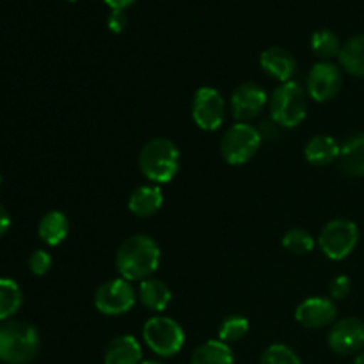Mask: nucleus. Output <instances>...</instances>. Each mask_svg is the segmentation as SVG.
<instances>
[{
    "label": "nucleus",
    "instance_id": "c85d7f7f",
    "mask_svg": "<svg viewBox=\"0 0 364 364\" xmlns=\"http://www.w3.org/2000/svg\"><path fill=\"white\" fill-rule=\"evenodd\" d=\"M352 290L350 277L348 276H336L329 284V294L334 301H341V299L348 297Z\"/></svg>",
    "mask_w": 364,
    "mask_h": 364
},
{
    "label": "nucleus",
    "instance_id": "6ab92c4d",
    "mask_svg": "<svg viewBox=\"0 0 364 364\" xmlns=\"http://www.w3.org/2000/svg\"><path fill=\"white\" fill-rule=\"evenodd\" d=\"M137 297L141 299V304L146 309L153 313H162L169 306L173 294H171L169 287L164 281L148 277V279L141 281V284H139Z\"/></svg>",
    "mask_w": 364,
    "mask_h": 364
},
{
    "label": "nucleus",
    "instance_id": "cd10ccee",
    "mask_svg": "<svg viewBox=\"0 0 364 364\" xmlns=\"http://www.w3.org/2000/svg\"><path fill=\"white\" fill-rule=\"evenodd\" d=\"M28 269L34 276H45L50 269H52V256L46 251H34L28 258Z\"/></svg>",
    "mask_w": 364,
    "mask_h": 364
},
{
    "label": "nucleus",
    "instance_id": "b1692460",
    "mask_svg": "<svg viewBox=\"0 0 364 364\" xmlns=\"http://www.w3.org/2000/svg\"><path fill=\"white\" fill-rule=\"evenodd\" d=\"M341 41L333 31H327V28H322V31H316L315 34L311 36V50L318 59L322 60H331L334 57L340 55L341 52Z\"/></svg>",
    "mask_w": 364,
    "mask_h": 364
},
{
    "label": "nucleus",
    "instance_id": "5701e85b",
    "mask_svg": "<svg viewBox=\"0 0 364 364\" xmlns=\"http://www.w3.org/2000/svg\"><path fill=\"white\" fill-rule=\"evenodd\" d=\"M20 287L13 279H0V322H7V318L14 315L21 308Z\"/></svg>",
    "mask_w": 364,
    "mask_h": 364
},
{
    "label": "nucleus",
    "instance_id": "4468645a",
    "mask_svg": "<svg viewBox=\"0 0 364 364\" xmlns=\"http://www.w3.org/2000/svg\"><path fill=\"white\" fill-rule=\"evenodd\" d=\"M259 64H262V70L279 84L290 82L295 71H297L295 57L287 48H281V46L263 50L262 55H259Z\"/></svg>",
    "mask_w": 364,
    "mask_h": 364
},
{
    "label": "nucleus",
    "instance_id": "a878e982",
    "mask_svg": "<svg viewBox=\"0 0 364 364\" xmlns=\"http://www.w3.org/2000/svg\"><path fill=\"white\" fill-rule=\"evenodd\" d=\"M249 333V320L244 316H228L226 320H223L219 327V340L224 343H237L242 341Z\"/></svg>",
    "mask_w": 364,
    "mask_h": 364
},
{
    "label": "nucleus",
    "instance_id": "1a4fd4ad",
    "mask_svg": "<svg viewBox=\"0 0 364 364\" xmlns=\"http://www.w3.org/2000/svg\"><path fill=\"white\" fill-rule=\"evenodd\" d=\"M192 119L205 132H215L226 121V102L213 87H199L192 98Z\"/></svg>",
    "mask_w": 364,
    "mask_h": 364
},
{
    "label": "nucleus",
    "instance_id": "72a5a7b5",
    "mask_svg": "<svg viewBox=\"0 0 364 364\" xmlns=\"http://www.w3.org/2000/svg\"><path fill=\"white\" fill-rule=\"evenodd\" d=\"M141 364H162V363L155 361V359H148V361H142Z\"/></svg>",
    "mask_w": 364,
    "mask_h": 364
},
{
    "label": "nucleus",
    "instance_id": "412c9836",
    "mask_svg": "<svg viewBox=\"0 0 364 364\" xmlns=\"http://www.w3.org/2000/svg\"><path fill=\"white\" fill-rule=\"evenodd\" d=\"M341 70L352 77L364 78V34H358L347 39L338 55Z\"/></svg>",
    "mask_w": 364,
    "mask_h": 364
},
{
    "label": "nucleus",
    "instance_id": "f704fd0d",
    "mask_svg": "<svg viewBox=\"0 0 364 364\" xmlns=\"http://www.w3.org/2000/svg\"><path fill=\"white\" fill-rule=\"evenodd\" d=\"M66 2H77V0H66Z\"/></svg>",
    "mask_w": 364,
    "mask_h": 364
},
{
    "label": "nucleus",
    "instance_id": "393cba45",
    "mask_svg": "<svg viewBox=\"0 0 364 364\" xmlns=\"http://www.w3.org/2000/svg\"><path fill=\"white\" fill-rule=\"evenodd\" d=\"M316 240L304 228H291L284 233L283 247L291 255H308L315 249Z\"/></svg>",
    "mask_w": 364,
    "mask_h": 364
},
{
    "label": "nucleus",
    "instance_id": "aec40b11",
    "mask_svg": "<svg viewBox=\"0 0 364 364\" xmlns=\"http://www.w3.org/2000/svg\"><path fill=\"white\" fill-rule=\"evenodd\" d=\"M68 233H70V220L59 210H53V212L43 215V219L38 224L39 238L46 245H52V247L63 244L66 240Z\"/></svg>",
    "mask_w": 364,
    "mask_h": 364
},
{
    "label": "nucleus",
    "instance_id": "20e7f679",
    "mask_svg": "<svg viewBox=\"0 0 364 364\" xmlns=\"http://www.w3.org/2000/svg\"><path fill=\"white\" fill-rule=\"evenodd\" d=\"M270 119L279 128H295L308 114V92L295 80L279 84L269 98Z\"/></svg>",
    "mask_w": 364,
    "mask_h": 364
},
{
    "label": "nucleus",
    "instance_id": "f257e3e1",
    "mask_svg": "<svg viewBox=\"0 0 364 364\" xmlns=\"http://www.w3.org/2000/svg\"><path fill=\"white\" fill-rule=\"evenodd\" d=\"M160 247L148 235H132L116 252V269L127 281H144L159 269Z\"/></svg>",
    "mask_w": 364,
    "mask_h": 364
},
{
    "label": "nucleus",
    "instance_id": "6e6552de",
    "mask_svg": "<svg viewBox=\"0 0 364 364\" xmlns=\"http://www.w3.org/2000/svg\"><path fill=\"white\" fill-rule=\"evenodd\" d=\"M137 302V291L130 281L117 277L109 279L98 287L95 294V308L102 315L119 316L130 311Z\"/></svg>",
    "mask_w": 364,
    "mask_h": 364
},
{
    "label": "nucleus",
    "instance_id": "bb28decb",
    "mask_svg": "<svg viewBox=\"0 0 364 364\" xmlns=\"http://www.w3.org/2000/svg\"><path fill=\"white\" fill-rule=\"evenodd\" d=\"M259 364H304L299 358L297 352L290 348L288 345L274 343L259 358Z\"/></svg>",
    "mask_w": 364,
    "mask_h": 364
},
{
    "label": "nucleus",
    "instance_id": "9b49d317",
    "mask_svg": "<svg viewBox=\"0 0 364 364\" xmlns=\"http://www.w3.org/2000/svg\"><path fill=\"white\" fill-rule=\"evenodd\" d=\"M327 343H329V348L334 354H359L364 347V322L355 318V316L336 320L331 326Z\"/></svg>",
    "mask_w": 364,
    "mask_h": 364
},
{
    "label": "nucleus",
    "instance_id": "4be33fe9",
    "mask_svg": "<svg viewBox=\"0 0 364 364\" xmlns=\"http://www.w3.org/2000/svg\"><path fill=\"white\" fill-rule=\"evenodd\" d=\"M233 350L220 340H208L199 345L191 355V364H233Z\"/></svg>",
    "mask_w": 364,
    "mask_h": 364
},
{
    "label": "nucleus",
    "instance_id": "f3484780",
    "mask_svg": "<svg viewBox=\"0 0 364 364\" xmlns=\"http://www.w3.org/2000/svg\"><path fill=\"white\" fill-rule=\"evenodd\" d=\"M338 155H340V146H338L336 139L326 134L315 135L304 146L306 160L315 167L331 166L333 162H336Z\"/></svg>",
    "mask_w": 364,
    "mask_h": 364
},
{
    "label": "nucleus",
    "instance_id": "f8f14e48",
    "mask_svg": "<svg viewBox=\"0 0 364 364\" xmlns=\"http://www.w3.org/2000/svg\"><path fill=\"white\" fill-rule=\"evenodd\" d=\"M230 105L233 117L238 123H249L265 110V107L269 105V96L262 85L255 82H245L235 89Z\"/></svg>",
    "mask_w": 364,
    "mask_h": 364
},
{
    "label": "nucleus",
    "instance_id": "f03ea898",
    "mask_svg": "<svg viewBox=\"0 0 364 364\" xmlns=\"http://www.w3.org/2000/svg\"><path fill=\"white\" fill-rule=\"evenodd\" d=\"M180 148L167 137L146 142L139 153V169L148 181L169 183L180 171Z\"/></svg>",
    "mask_w": 364,
    "mask_h": 364
},
{
    "label": "nucleus",
    "instance_id": "c756f323",
    "mask_svg": "<svg viewBox=\"0 0 364 364\" xmlns=\"http://www.w3.org/2000/svg\"><path fill=\"white\" fill-rule=\"evenodd\" d=\"M128 25V18L124 14V11H110L109 18H107V27H109L110 32L114 34H119L127 28Z\"/></svg>",
    "mask_w": 364,
    "mask_h": 364
},
{
    "label": "nucleus",
    "instance_id": "0eeeda50",
    "mask_svg": "<svg viewBox=\"0 0 364 364\" xmlns=\"http://www.w3.org/2000/svg\"><path fill=\"white\" fill-rule=\"evenodd\" d=\"M359 242V230L352 220L334 219L329 220L320 231L316 244L320 251L329 259L340 262L352 255Z\"/></svg>",
    "mask_w": 364,
    "mask_h": 364
},
{
    "label": "nucleus",
    "instance_id": "7ed1b4c3",
    "mask_svg": "<svg viewBox=\"0 0 364 364\" xmlns=\"http://www.w3.org/2000/svg\"><path fill=\"white\" fill-rule=\"evenodd\" d=\"M39 334L31 323L7 320L0 323V361L27 364L38 355Z\"/></svg>",
    "mask_w": 364,
    "mask_h": 364
},
{
    "label": "nucleus",
    "instance_id": "a211bd4d",
    "mask_svg": "<svg viewBox=\"0 0 364 364\" xmlns=\"http://www.w3.org/2000/svg\"><path fill=\"white\" fill-rule=\"evenodd\" d=\"M338 164L347 176H364V134L354 135L341 146Z\"/></svg>",
    "mask_w": 364,
    "mask_h": 364
},
{
    "label": "nucleus",
    "instance_id": "c9c22d12",
    "mask_svg": "<svg viewBox=\"0 0 364 364\" xmlns=\"http://www.w3.org/2000/svg\"><path fill=\"white\" fill-rule=\"evenodd\" d=\"M0 181H2V176H0Z\"/></svg>",
    "mask_w": 364,
    "mask_h": 364
},
{
    "label": "nucleus",
    "instance_id": "9d476101",
    "mask_svg": "<svg viewBox=\"0 0 364 364\" xmlns=\"http://www.w3.org/2000/svg\"><path fill=\"white\" fill-rule=\"evenodd\" d=\"M343 85V73L340 66L331 60H320L309 70L306 78V92L313 102H329L336 98Z\"/></svg>",
    "mask_w": 364,
    "mask_h": 364
},
{
    "label": "nucleus",
    "instance_id": "423d86ee",
    "mask_svg": "<svg viewBox=\"0 0 364 364\" xmlns=\"http://www.w3.org/2000/svg\"><path fill=\"white\" fill-rule=\"evenodd\" d=\"M262 134L249 123H235L220 139V155L231 166H242L255 159L262 146Z\"/></svg>",
    "mask_w": 364,
    "mask_h": 364
},
{
    "label": "nucleus",
    "instance_id": "2f4dec72",
    "mask_svg": "<svg viewBox=\"0 0 364 364\" xmlns=\"http://www.w3.org/2000/svg\"><path fill=\"white\" fill-rule=\"evenodd\" d=\"M9 226H11V217H9V213H7V210L4 208L2 205H0V237L7 233V230H9Z\"/></svg>",
    "mask_w": 364,
    "mask_h": 364
},
{
    "label": "nucleus",
    "instance_id": "ddd939ff",
    "mask_svg": "<svg viewBox=\"0 0 364 364\" xmlns=\"http://www.w3.org/2000/svg\"><path fill=\"white\" fill-rule=\"evenodd\" d=\"M338 308L333 299L309 297L295 309V320L306 329H323L336 322Z\"/></svg>",
    "mask_w": 364,
    "mask_h": 364
},
{
    "label": "nucleus",
    "instance_id": "7c9ffc66",
    "mask_svg": "<svg viewBox=\"0 0 364 364\" xmlns=\"http://www.w3.org/2000/svg\"><path fill=\"white\" fill-rule=\"evenodd\" d=\"M107 6L110 7V11H124L135 2V0H103Z\"/></svg>",
    "mask_w": 364,
    "mask_h": 364
},
{
    "label": "nucleus",
    "instance_id": "39448f33",
    "mask_svg": "<svg viewBox=\"0 0 364 364\" xmlns=\"http://www.w3.org/2000/svg\"><path fill=\"white\" fill-rule=\"evenodd\" d=\"M142 340L160 358H174L185 345V333L169 316H151L142 327Z\"/></svg>",
    "mask_w": 364,
    "mask_h": 364
},
{
    "label": "nucleus",
    "instance_id": "473e14b6",
    "mask_svg": "<svg viewBox=\"0 0 364 364\" xmlns=\"http://www.w3.org/2000/svg\"><path fill=\"white\" fill-rule=\"evenodd\" d=\"M354 364H364V350H361L358 355H355Z\"/></svg>",
    "mask_w": 364,
    "mask_h": 364
},
{
    "label": "nucleus",
    "instance_id": "dca6fc26",
    "mask_svg": "<svg viewBox=\"0 0 364 364\" xmlns=\"http://www.w3.org/2000/svg\"><path fill=\"white\" fill-rule=\"evenodd\" d=\"M142 363V348L137 338L132 334H123L116 340L110 341L105 350L103 364H141Z\"/></svg>",
    "mask_w": 364,
    "mask_h": 364
},
{
    "label": "nucleus",
    "instance_id": "2eb2a0df",
    "mask_svg": "<svg viewBox=\"0 0 364 364\" xmlns=\"http://www.w3.org/2000/svg\"><path fill=\"white\" fill-rule=\"evenodd\" d=\"M164 206V194L159 185H141L135 188L128 199V210L135 217H153Z\"/></svg>",
    "mask_w": 364,
    "mask_h": 364
}]
</instances>
